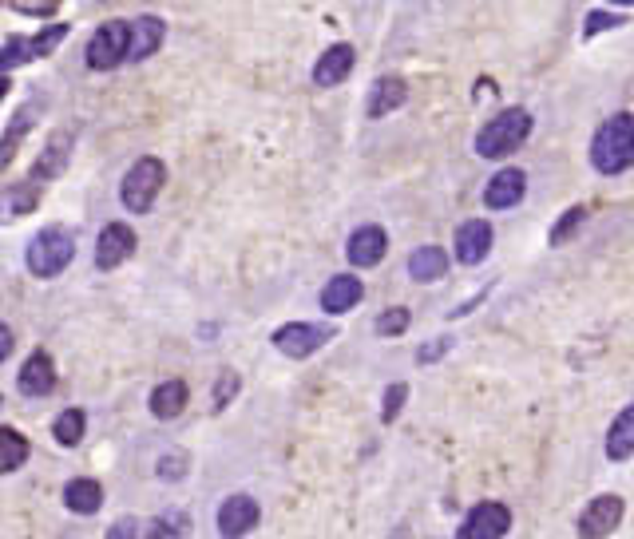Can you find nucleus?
Returning a JSON list of instances; mask_svg holds the SVG:
<instances>
[{"instance_id":"1","label":"nucleus","mask_w":634,"mask_h":539,"mask_svg":"<svg viewBox=\"0 0 634 539\" xmlns=\"http://www.w3.org/2000/svg\"><path fill=\"white\" fill-rule=\"evenodd\" d=\"M591 167L599 175H623L627 167H634V115L619 111L611 115L595 139H591Z\"/></svg>"},{"instance_id":"2","label":"nucleus","mask_w":634,"mask_h":539,"mask_svg":"<svg viewBox=\"0 0 634 539\" xmlns=\"http://www.w3.org/2000/svg\"><path fill=\"white\" fill-rule=\"evenodd\" d=\"M531 135V115L524 108H504L492 123H484V131L476 135V155L484 159H504L512 151H520Z\"/></svg>"},{"instance_id":"3","label":"nucleus","mask_w":634,"mask_h":539,"mask_svg":"<svg viewBox=\"0 0 634 539\" xmlns=\"http://www.w3.org/2000/svg\"><path fill=\"white\" fill-rule=\"evenodd\" d=\"M163 183H167V167H163L155 155H143V159L131 163V171L123 175L119 199H123V207H127L131 215H147V211L155 207Z\"/></svg>"},{"instance_id":"4","label":"nucleus","mask_w":634,"mask_h":539,"mask_svg":"<svg viewBox=\"0 0 634 539\" xmlns=\"http://www.w3.org/2000/svg\"><path fill=\"white\" fill-rule=\"evenodd\" d=\"M72 258H76V238L68 230H60V226H44L28 242V254H24V262H28V270L36 278H56L60 270H68Z\"/></svg>"},{"instance_id":"5","label":"nucleus","mask_w":634,"mask_h":539,"mask_svg":"<svg viewBox=\"0 0 634 539\" xmlns=\"http://www.w3.org/2000/svg\"><path fill=\"white\" fill-rule=\"evenodd\" d=\"M127 56H131V24H123V20H104V24L96 28L92 44H88V68L111 72V68H119Z\"/></svg>"},{"instance_id":"6","label":"nucleus","mask_w":634,"mask_h":539,"mask_svg":"<svg viewBox=\"0 0 634 539\" xmlns=\"http://www.w3.org/2000/svg\"><path fill=\"white\" fill-rule=\"evenodd\" d=\"M623 512H627L623 496H615V492L595 496V500L583 508V516H579V539H607L623 524Z\"/></svg>"},{"instance_id":"7","label":"nucleus","mask_w":634,"mask_h":539,"mask_svg":"<svg viewBox=\"0 0 634 539\" xmlns=\"http://www.w3.org/2000/svg\"><path fill=\"white\" fill-rule=\"evenodd\" d=\"M508 528H512V512H508V504H500V500H484V504H476V508L464 516V524H460L456 539H504Z\"/></svg>"},{"instance_id":"8","label":"nucleus","mask_w":634,"mask_h":539,"mask_svg":"<svg viewBox=\"0 0 634 539\" xmlns=\"http://www.w3.org/2000/svg\"><path fill=\"white\" fill-rule=\"evenodd\" d=\"M258 516H262V512H258V500L246 496V492H234V496L222 500L214 524H218V536L222 539H242L246 532L258 528Z\"/></svg>"},{"instance_id":"9","label":"nucleus","mask_w":634,"mask_h":539,"mask_svg":"<svg viewBox=\"0 0 634 539\" xmlns=\"http://www.w3.org/2000/svg\"><path fill=\"white\" fill-rule=\"evenodd\" d=\"M329 337H333V329H325V325L290 322L274 333V345H278L286 357H298V361H302V357H310L314 349H321Z\"/></svg>"},{"instance_id":"10","label":"nucleus","mask_w":634,"mask_h":539,"mask_svg":"<svg viewBox=\"0 0 634 539\" xmlns=\"http://www.w3.org/2000/svg\"><path fill=\"white\" fill-rule=\"evenodd\" d=\"M68 36V24H56V28H44L36 40H4V52H0V68H16L20 60H36V56H48L52 48H60Z\"/></svg>"},{"instance_id":"11","label":"nucleus","mask_w":634,"mask_h":539,"mask_svg":"<svg viewBox=\"0 0 634 539\" xmlns=\"http://www.w3.org/2000/svg\"><path fill=\"white\" fill-rule=\"evenodd\" d=\"M135 254V230L123 222H107L96 238V266L100 270H115Z\"/></svg>"},{"instance_id":"12","label":"nucleus","mask_w":634,"mask_h":539,"mask_svg":"<svg viewBox=\"0 0 634 539\" xmlns=\"http://www.w3.org/2000/svg\"><path fill=\"white\" fill-rule=\"evenodd\" d=\"M524 195H528V175H524L520 167H504V171H496V175L488 179V187H484V203H488L492 211H508V207H516Z\"/></svg>"},{"instance_id":"13","label":"nucleus","mask_w":634,"mask_h":539,"mask_svg":"<svg viewBox=\"0 0 634 539\" xmlns=\"http://www.w3.org/2000/svg\"><path fill=\"white\" fill-rule=\"evenodd\" d=\"M488 250H492V226L484 218H472L456 230V258L464 266H480L488 258Z\"/></svg>"},{"instance_id":"14","label":"nucleus","mask_w":634,"mask_h":539,"mask_svg":"<svg viewBox=\"0 0 634 539\" xmlns=\"http://www.w3.org/2000/svg\"><path fill=\"white\" fill-rule=\"evenodd\" d=\"M349 262L353 266H377L381 258H385V250H389V234L381 230V226H357L353 234H349Z\"/></svg>"},{"instance_id":"15","label":"nucleus","mask_w":634,"mask_h":539,"mask_svg":"<svg viewBox=\"0 0 634 539\" xmlns=\"http://www.w3.org/2000/svg\"><path fill=\"white\" fill-rule=\"evenodd\" d=\"M353 48L349 44H333V48H325L321 56H317L314 64V84L317 88H337V84H345L349 80V72H353Z\"/></svg>"},{"instance_id":"16","label":"nucleus","mask_w":634,"mask_h":539,"mask_svg":"<svg viewBox=\"0 0 634 539\" xmlns=\"http://www.w3.org/2000/svg\"><path fill=\"white\" fill-rule=\"evenodd\" d=\"M361 298H365L361 278H353V274H337V278H329V282H325V290H321V310H325V314H345V310H353Z\"/></svg>"},{"instance_id":"17","label":"nucleus","mask_w":634,"mask_h":539,"mask_svg":"<svg viewBox=\"0 0 634 539\" xmlns=\"http://www.w3.org/2000/svg\"><path fill=\"white\" fill-rule=\"evenodd\" d=\"M163 36H167V24L159 20V16H139V20H131V64H139V60H147V56H155L159 52V44H163Z\"/></svg>"},{"instance_id":"18","label":"nucleus","mask_w":634,"mask_h":539,"mask_svg":"<svg viewBox=\"0 0 634 539\" xmlns=\"http://www.w3.org/2000/svg\"><path fill=\"white\" fill-rule=\"evenodd\" d=\"M52 385H56V365H52V357H48V353H32V357L24 361V369H20V393H24V397H48Z\"/></svg>"},{"instance_id":"19","label":"nucleus","mask_w":634,"mask_h":539,"mask_svg":"<svg viewBox=\"0 0 634 539\" xmlns=\"http://www.w3.org/2000/svg\"><path fill=\"white\" fill-rule=\"evenodd\" d=\"M405 100H409V84H405L401 76H385V80H377V84H373V92H369V119H381V115L397 111Z\"/></svg>"},{"instance_id":"20","label":"nucleus","mask_w":634,"mask_h":539,"mask_svg":"<svg viewBox=\"0 0 634 539\" xmlns=\"http://www.w3.org/2000/svg\"><path fill=\"white\" fill-rule=\"evenodd\" d=\"M68 155H72V131L52 135L48 147H44V155H40L36 167H32V179H56V175L68 167Z\"/></svg>"},{"instance_id":"21","label":"nucleus","mask_w":634,"mask_h":539,"mask_svg":"<svg viewBox=\"0 0 634 539\" xmlns=\"http://www.w3.org/2000/svg\"><path fill=\"white\" fill-rule=\"evenodd\" d=\"M187 381H163V385H155V393H151V413L159 417V421H175L183 409H187Z\"/></svg>"},{"instance_id":"22","label":"nucleus","mask_w":634,"mask_h":539,"mask_svg":"<svg viewBox=\"0 0 634 539\" xmlns=\"http://www.w3.org/2000/svg\"><path fill=\"white\" fill-rule=\"evenodd\" d=\"M64 504H68V512H76V516H92V512H100V504H104V488H100L96 480H88V476L68 480Z\"/></svg>"},{"instance_id":"23","label":"nucleus","mask_w":634,"mask_h":539,"mask_svg":"<svg viewBox=\"0 0 634 539\" xmlns=\"http://www.w3.org/2000/svg\"><path fill=\"white\" fill-rule=\"evenodd\" d=\"M409 274L417 282H440L448 274V254L440 246H421L409 254Z\"/></svg>"},{"instance_id":"24","label":"nucleus","mask_w":634,"mask_h":539,"mask_svg":"<svg viewBox=\"0 0 634 539\" xmlns=\"http://www.w3.org/2000/svg\"><path fill=\"white\" fill-rule=\"evenodd\" d=\"M607 456L611 460H631L634 456V405L615 417V425L607 432Z\"/></svg>"},{"instance_id":"25","label":"nucleus","mask_w":634,"mask_h":539,"mask_svg":"<svg viewBox=\"0 0 634 539\" xmlns=\"http://www.w3.org/2000/svg\"><path fill=\"white\" fill-rule=\"evenodd\" d=\"M84 429H88L84 409H64V413L56 417V425H52V436H56L64 448H76V444L84 440Z\"/></svg>"},{"instance_id":"26","label":"nucleus","mask_w":634,"mask_h":539,"mask_svg":"<svg viewBox=\"0 0 634 539\" xmlns=\"http://www.w3.org/2000/svg\"><path fill=\"white\" fill-rule=\"evenodd\" d=\"M24 460H28V440L16 429L4 425V429H0V468H4V472H16Z\"/></svg>"},{"instance_id":"27","label":"nucleus","mask_w":634,"mask_h":539,"mask_svg":"<svg viewBox=\"0 0 634 539\" xmlns=\"http://www.w3.org/2000/svg\"><path fill=\"white\" fill-rule=\"evenodd\" d=\"M409 329V310L405 306H393V310H385L381 318H377V333L381 337H397V333H405Z\"/></svg>"},{"instance_id":"28","label":"nucleus","mask_w":634,"mask_h":539,"mask_svg":"<svg viewBox=\"0 0 634 539\" xmlns=\"http://www.w3.org/2000/svg\"><path fill=\"white\" fill-rule=\"evenodd\" d=\"M583 207H575V211H567V215L555 222V230H551V246H563V238H571L575 230H579V222H583Z\"/></svg>"},{"instance_id":"29","label":"nucleus","mask_w":634,"mask_h":539,"mask_svg":"<svg viewBox=\"0 0 634 539\" xmlns=\"http://www.w3.org/2000/svg\"><path fill=\"white\" fill-rule=\"evenodd\" d=\"M234 393H238V373H234V369H226V373H222V381L214 385V409H226Z\"/></svg>"},{"instance_id":"30","label":"nucleus","mask_w":634,"mask_h":539,"mask_svg":"<svg viewBox=\"0 0 634 539\" xmlns=\"http://www.w3.org/2000/svg\"><path fill=\"white\" fill-rule=\"evenodd\" d=\"M32 207H36V187H28V183L16 187L12 199H8V211H12V215H24V211H32Z\"/></svg>"},{"instance_id":"31","label":"nucleus","mask_w":634,"mask_h":539,"mask_svg":"<svg viewBox=\"0 0 634 539\" xmlns=\"http://www.w3.org/2000/svg\"><path fill=\"white\" fill-rule=\"evenodd\" d=\"M615 24H623V16H611V12H591V16H587V24H583V36L607 32V28H615Z\"/></svg>"},{"instance_id":"32","label":"nucleus","mask_w":634,"mask_h":539,"mask_svg":"<svg viewBox=\"0 0 634 539\" xmlns=\"http://www.w3.org/2000/svg\"><path fill=\"white\" fill-rule=\"evenodd\" d=\"M405 397H409V385H389V393H385V421H397Z\"/></svg>"},{"instance_id":"33","label":"nucleus","mask_w":634,"mask_h":539,"mask_svg":"<svg viewBox=\"0 0 634 539\" xmlns=\"http://www.w3.org/2000/svg\"><path fill=\"white\" fill-rule=\"evenodd\" d=\"M16 12H28V16H48L60 8V0H8Z\"/></svg>"},{"instance_id":"34","label":"nucleus","mask_w":634,"mask_h":539,"mask_svg":"<svg viewBox=\"0 0 634 539\" xmlns=\"http://www.w3.org/2000/svg\"><path fill=\"white\" fill-rule=\"evenodd\" d=\"M104 539H139V520H135V516H123V520H115V524L107 528Z\"/></svg>"},{"instance_id":"35","label":"nucleus","mask_w":634,"mask_h":539,"mask_svg":"<svg viewBox=\"0 0 634 539\" xmlns=\"http://www.w3.org/2000/svg\"><path fill=\"white\" fill-rule=\"evenodd\" d=\"M183 472H187V456H163L159 460V476L163 480H179Z\"/></svg>"},{"instance_id":"36","label":"nucleus","mask_w":634,"mask_h":539,"mask_svg":"<svg viewBox=\"0 0 634 539\" xmlns=\"http://www.w3.org/2000/svg\"><path fill=\"white\" fill-rule=\"evenodd\" d=\"M139 539H179V532H175L167 520H151L147 532H139Z\"/></svg>"},{"instance_id":"37","label":"nucleus","mask_w":634,"mask_h":539,"mask_svg":"<svg viewBox=\"0 0 634 539\" xmlns=\"http://www.w3.org/2000/svg\"><path fill=\"white\" fill-rule=\"evenodd\" d=\"M444 349H448V337H440V341L424 345V349H421V361H436V357H444Z\"/></svg>"},{"instance_id":"38","label":"nucleus","mask_w":634,"mask_h":539,"mask_svg":"<svg viewBox=\"0 0 634 539\" xmlns=\"http://www.w3.org/2000/svg\"><path fill=\"white\" fill-rule=\"evenodd\" d=\"M0 357H12V329H0Z\"/></svg>"},{"instance_id":"39","label":"nucleus","mask_w":634,"mask_h":539,"mask_svg":"<svg viewBox=\"0 0 634 539\" xmlns=\"http://www.w3.org/2000/svg\"><path fill=\"white\" fill-rule=\"evenodd\" d=\"M611 4H623V8H631L634 0H611Z\"/></svg>"}]
</instances>
